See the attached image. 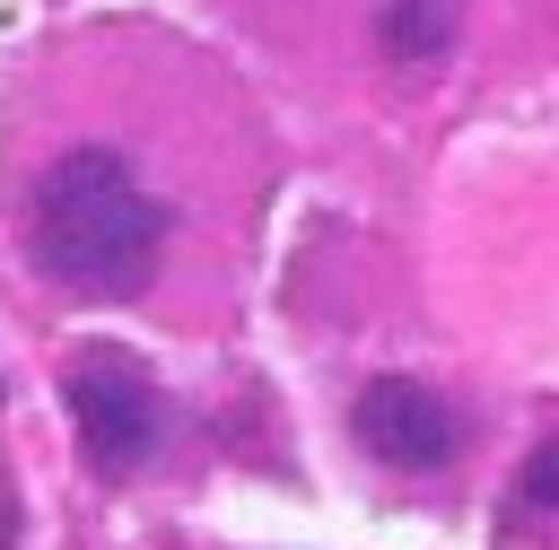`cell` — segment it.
I'll return each instance as SVG.
<instances>
[{
    "label": "cell",
    "instance_id": "obj_1",
    "mask_svg": "<svg viewBox=\"0 0 559 550\" xmlns=\"http://www.w3.org/2000/svg\"><path fill=\"white\" fill-rule=\"evenodd\" d=\"M26 244L79 297H148L175 253V192L122 140H61L26 175Z\"/></svg>",
    "mask_w": 559,
    "mask_h": 550
},
{
    "label": "cell",
    "instance_id": "obj_2",
    "mask_svg": "<svg viewBox=\"0 0 559 550\" xmlns=\"http://www.w3.org/2000/svg\"><path fill=\"white\" fill-rule=\"evenodd\" d=\"M61 393H70V419H79V445H87V463L105 471V480H122V471H140L148 454H157V384L140 375V358H122V349H70V367H61Z\"/></svg>",
    "mask_w": 559,
    "mask_h": 550
},
{
    "label": "cell",
    "instance_id": "obj_3",
    "mask_svg": "<svg viewBox=\"0 0 559 550\" xmlns=\"http://www.w3.org/2000/svg\"><path fill=\"white\" fill-rule=\"evenodd\" d=\"M358 437H367V454H384L402 471H437L454 454V410L419 375H376L358 393Z\"/></svg>",
    "mask_w": 559,
    "mask_h": 550
},
{
    "label": "cell",
    "instance_id": "obj_4",
    "mask_svg": "<svg viewBox=\"0 0 559 550\" xmlns=\"http://www.w3.org/2000/svg\"><path fill=\"white\" fill-rule=\"evenodd\" d=\"M384 44L393 52H437L445 44V0H393L384 9Z\"/></svg>",
    "mask_w": 559,
    "mask_h": 550
},
{
    "label": "cell",
    "instance_id": "obj_5",
    "mask_svg": "<svg viewBox=\"0 0 559 550\" xmlns=\"http://www.w3.org/2000/svg\"><path fill=\"white\" fill-rule=\"evenodd\" d=\"M524 498H533V506H559V445H542V463H533Z\"/></svg>",
    "mask_w": 559,
    "mask_h": 550
}]
</instances>
